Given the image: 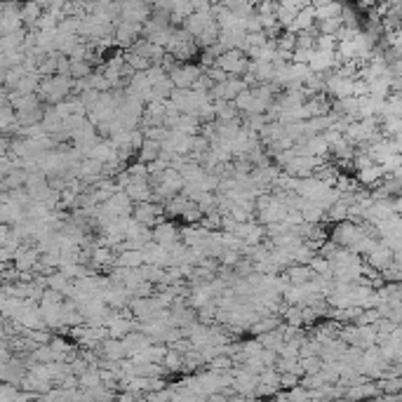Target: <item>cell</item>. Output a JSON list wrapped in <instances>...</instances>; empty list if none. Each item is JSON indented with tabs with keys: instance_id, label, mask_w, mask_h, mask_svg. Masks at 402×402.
<instances>
[{
	"instance_id": "6da1fadb",
	"label": "cell",
	"mask_w": 402,
	"mask_h": 402,
	"mask_svg": "<svg viewBox=\"0 0 402 402\" xmlns=\"http://www.w3.org/2000/svg\"><path fill=\"white\" fill-rule=\"evenodd\" d=\"M174 233H177V231H174V226H158V231H156L153 238H156L160 245H167V242H172V240L177 238Z\"/></svg>"
}]
</instances>
